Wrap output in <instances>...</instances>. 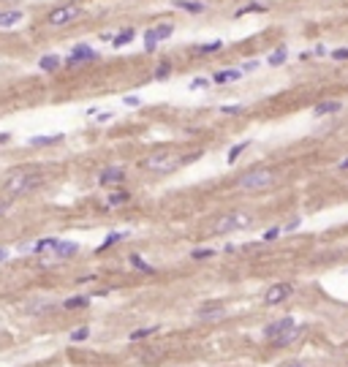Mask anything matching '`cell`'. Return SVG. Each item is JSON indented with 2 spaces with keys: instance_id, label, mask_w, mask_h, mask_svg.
<instances>
[{
  "instance_id": "6da1fadb",
  "label": "cell",
  "mask_w": 348,
  "mask_h": 367,
  "mask_svg": "<svg viewBox=\"0 0 348 367\" xmlns=\"http://www.w3.org/2000/svg\"><path fill=\"white\" fill-rule=\"evenodd\" d=\"M41 183H44L41 174L14 172L8 180H5V193H8V196H25V193H33V190H36Z\"/></svg>"
},
{
  "instance_id": "7a4b0ae2",
  "label": "cell",
  "mask_w": 348,
  "mask_h": 367,
  "mask_svg": "<svg viewBox=\"0 0 348 367\" xmlns=\"http://www.w3.org/2000/svg\"><path fill=\"white\" fill-rule=\"evenodd\" d=\"M275 180L277 177L272 169H253V172H245L237 180V188L240 190H266Z\"/></svg>"
},
{
  "instance_id": "3957f363",
  "label": "cell",
  "mask_w": 348,
  "mask_h": 367,
  "mask_svg": "<svg viewBox=\"0 0 348 367\" xmlns=\"http://www.w3.org/2000/svg\"><path fill=\"white\" fill-rule=\"evenodd\" d=\"M253 223V215L248 212H229V215H220L212 226L215 234H231V231H240V229H248Z\"/></svg>"
},
{
  "instance_id": "277c9868",
  "label": "cell",
  "mask_w": 348,
  "mask_h": 367,
  "mask_svg": "<svg viewBox=\"0 0 348 367\" xmlns=\"http://www.w3.org/2000/svg\"><path fill=\"white\" fill-rule=\"evenodd\" d=\"M182 163V158H179L177 153H155L153 158H147L144 161V166L150 169V172H158V174H169V172H174V169Z\"/></svg>"
},
{
  "instance_id": "5b68a950",
  "label": "cell",
  "mask_w": 348,
  "mask_h": 367,
  "mask_svg": "<svg viewBox=\"0 0 348 367\" xmlns=\"http://www.w3.org/2000/svg\"><path fill=\"white\" fill-rule=\"evenodd\" d=\"M79 16H82V5L68 3V5H63V8L52 11V14H49V25H68V22L79 19Z\"/></svg>"
},
{
  "instance_id": "8992f818",
  "label": "cell",
  "mask_w": 348,
  "mask_h": 367,
  "mask_svg": "<svg viewBox=\"0 0 348 367\" xmlns=\"http://www.w3.org/2000/svg\"><path fill=\"white\" fill-rule=\"evenodd\" d=\"M291 291H294V285L291 283H275V285H269L266 288V294H264V305H280V302H286L288 296H291Z\"/></svg>"
},
{
  "instance_id": "52a82bcc",
  "label": "cell",
  "mask_w": 348,
  "mask_h": 367,
  "mask_svg": "<svg viewBox=\"0 0 348 367\" xmlns=\"http://www.w3.org/2000/svg\"><path fill=\"white\" fill-rule=\"evenodd\" d=\"M294 324H297V321H294L291 316H286V318H277V321H272V324L264 329V337H266V340H277V337H280V335H286V332L291 329Z\"/></svg>"
},
{
  "instance_id": "ba28073f",
  "label": "cell",
  "mask_w": 348,
  "mask_h": 367,
  "mask_svg": "<svg viewBox=\"0 0 348 367\" xmlns=\"http://www.w3.org/2000/svg\"><path fill=\"white\" fill-rule=\"evenodd\" d=\"M172 33H174L172 25H158V27H153V30L144 33V41H147L144 46H147V49H155V44H158L161 38H169Z\"/></svg>"
},
{
  "instance_id": "9c48e42d",
  "label": "cell",
  "mask_w": 348,
  "mask_h": 367,
  "mask_svg": "<svg viewBox=\"0 0 348 367\" xmlns=\"http://www.w3.org/2000/svg\"><path fill=\"white\" fill-rule=\"evenodd\" d=\"M220 316H226V307L218 305V302H207L204 307L196 310V318H201V321H212V318H220Z\"/></svg>"
},
{
  "instance_id": "30bf717a",
  "label": "cell",
  "mask_w": 348,
  "mask_h": 367,
  "mask_svg": "<svg viewBox=\"0 0 348 367\" xmlns=\"http://www.w3.org/2000/svg\"><path fill=\"white\" fill-rule=\"evenodd\" d=\"M123 180H125V169L112 166V169H103L101 177H98V183L101 185H117V183H123Z\"/></svg>"
},
{
  "instance_id": "8fae6325",
  "label": "cell",
  "mask_w": 348,
  "mask_h": 367,
  "mask_svg": "<svg viewBox=\"0 0 348 367\" xmlns=\"http://www.w3.org/2000/svg\"><path fill=\"white\" fill-rule=\"evenodd\" d=\"M340 109H343V103L340 101H321L313 106V117H324V114H338Z\"/></svg>"
},
{
  "instance_id": "7c38bea8",
  "label": "cell",
  "mask_w": 348,
  "mask_h": 367,
  "mask_svg": "<svg viewBox=\"0 0 348 367\" xmlns=\"http://www.w3.org/2000/svg\"><path fill=\"white\" fill-rule=\"evenodd\" d=\"M302 332H305V324H294L291 329L286 332V335H280L277 340H272V343H275V346H280V348H283V346H291L294 340H299V335H302Z\"/></svg>"
},
{
  "instance_id": "4fadbf2b",
  "label": "cell",
  "mask_w": 348,
  "mask_h": 367,
  "mask_svg": "<svg viewBox=\"0 0 348 367\" xmlns=\"http://www.w3.org/2000/svg\"><path fill=\"white\" fill-rule=\"evenodd\" d=\"M92 57H95V52H92L90 46H77V49H74V55L68 57V66H77L79 60H92Z\"/></svg>"
},
{
  "instance_id": "5bb4252c",
  "label": "cell",
  "mask_w": 348,
  "mask_h": 367,
  "mask_svg": "<svg viewBox=\"0 0 348 367\" xmlns=\"http://www.w3.org/2000/svg\"><path fill=\"white\" fill-rule=\"evenodd\" d=\"M22 19V11H0V27H14Z\"/></svg>"
},
{
  "instance_id": "9a60e30c",
  "label": "cell",
  "mask_w": 348,
  "mask_h": 367,
  "mask_svg": "<svg viewBox=\"0 0 348 367\" xmlns=\"http://www.w3.org/2000/svg\"><path fill=\"white\" fill-rule=\"evenodd\" d=\"M286 57H288V49L286 46H277L275 52H269V57H266V63H269V66H283V63H286Z\"/></svg>"
},
{
  "instance_id": "2e32d148",
  "label": "cell",
  "mask_w": 348,
  "mask_h": 367,
  "mask_svg": "<svg viewBox=\"0 0 348 367\" xmlns=\"http://www.w3.org/2000/svg\"><path fill=\"white\" fill-rule=\"evenodd\" d=\"M240 77H242V71H237V68H231V71H218V74H215V79H212V82H215V85H226V82H237Z\"/></svg>"
},
{
  "instance_id": "e0dca14e",
  "label": "cell",
  "mask_w": 348,
  "mask_h": 367,
  "mask_svg": "<svg viewBox=\"0 0 348 367\" xmlns=\"http://www.w3.org/2000/svg\"><path fill=\"white\" fill-rule=\"evenodd\" d=\"M172 5H177V8H185V11H190V14H199V11H204V5L196 3V0H172Z\"/></svg>"
},
{
  "instance_id": "ac0fdd59",
  "label": "cell",
  "mask_w": 348,
  "mask_h": 367,
  "mask_svg": "<svg viewBox=\"0 0 348 367\" xmlns=\"http://www.w3.org/2000/svg\"><path fill=\"white\" fill-rule=\"evenodd\" d=\"M87 305H90V299H87V296H71V299L63 302V307H66V310H79V307H87Z\"/></svg>"
},
{
  "instance_id": "d6986e66",
  "label": "cell",
  "mask_w": 348,
  "mask_h": 367,
  "mask_svg": "<svg viewBox=\"0 0 348 367\" xmlns=\"http://www.w3.org/2000/svg\"><path fill=\"white\" fill-rule=\"evenodd\" d=\"M77 250H79L77 242H60V240H57V245H55L57 256H71V253H77Z\"/></svg>"
},
{
  "instance_id": "ffe728a7",
  "label": "cell",
  "mask_w": 348,
  "mask_h": 367,
  "mask_svg": "<svg viewBox=\"0 0 348 367\" xmlns=\"http://www.w3.org/2000/svg\"><path fill=\"white\" fill-rule=\"evenodd\" d=\"M38 66H41L44 71H55V68L60 66V57L57 55H44L41 60H38Z\"/></svg>"
},
{
  "instance_id": "44dd1931",
  "label": "cell",
  "mask_w": 348,
  "mask_h": 367,
  "mask_svg": "<svg viewBox=\"0 0 348 367\" xmlns=\"http://www.w3.org/2000/svg\"><path fill=\"white\" fill-rule=\"evenodd\" d=\"M248 147H251V142H240V144H234V147L229 150V155H226V161H229V163H234V161L240 158L242 153H245Z\"/></svg>"
},
{
  "instance_id": "7402d4cb",
  "label": "cell",
  "mask_w": 348,
  "mask_h": 367,
  "mask_svg": "<svg viewBox=\"0 0 348 367\" xmlns=\"http://www.w3.org/2000/svg\"><path fill=\"white\" fill-rule=\"evenodd\" d=\"M125 201H131L128 190H117V193L109 196V207H120V204H125Z\"/></svg>"
},
{
  "instance_id": "603a6c76",
  "label": "cell",
  "mask_w": 348,
  "mask_h": 367,
  "mask_svg": "<svg viewBox=\"0 0 348 367\" xmlns=\"http://www.w3.org/2000/svg\"><path fill=\"white\" fill-rule=\"evenodd\" d=\"M158 332V326H142V329H133L131 332V340H142V337H150V335H155Z\"/></svg>"
},
{
  "instance_id": "cb8c5ba5",
  "label": "cell",
  "mask_w": 348,
  "mask_h": 367,
  "mask_svg": "<svg viewBox=\"0 0 348 367\" xmlns=\"http://www.w3.org/2000/svg\"><path fill=\"white\" fill-rule=\"evenodd\" d=\"M55 245H57V240H55V237H46V240H38V242H33V250H38V253H44V250H55Z\"/></svg>"
},
{
  "instance_id": "d4e9b609",
  "label": "cell",
  "mask_w": 348,
  "mask_h": 367,
  "mask_svg": "<svg viewBox=\"0 0 348 367\" xmlns=\"http://www.w3.org/2000/svg\"><path fill=\"white\" fill-rule=\"evenodd\" d=\"M131 41H133V27H128V30H123V33H117L112 44H114V46H125V44H131Z\"/></svg>"
},
{
  "instance_id": "484cf974",
  "label": "cell",
  "mask_w": 348,
  "mask_h": 367,
  "mask_svg": "<svg viewBox=\"0 0 348 367\" xmlns=\"http://www.w3.org/2000/svg\"><path fill=\"white\" fill-rule=\"evenodd\" d=\"M60 139H63L60 133H55V136H33L30 144H36V147H38V144H57Z\"/></svg>"
},
{
  "instance_id": "4316f807",
  "label": "cell",
  "mask_w": 348,
  "mask_h": 367,
  "mask_svg": "<svg viewBox=\"0 0 348 367\" xmlns=\"http://www.w3.org/2000/svg\"><path fill=\"white\" fill-rule=\"evenodd\" d=\"M87 337H90V326H79V329L71 332V340L74 343H82V340H87Z\"/></svg>"
},
{
  "instance_id": "83f0119b",
  "label": "cell",
  "mask_w": 348,
  "mask_h": 367,
  "mask_svg": "<svg viewBox=\"0 0 348 367\" xmlns=\"http://www.w3.org/2000/svg\"><path fill=\"white\" fill-rule=\"evenodd\" d=\"M131 264L136 267V270H142V272H153V267H150L147 261L142 259V256H131Z\"/></svg>"
},
{
  "instance_id": "f1b7e54d",
  "label": "cell",
  "mask_w": 348,
  "mask_h": 367,
  "mask_svg": "<svg viewBox=\"0 0 348 367\" xmlns=\"http://www.w3.org/2000/svg\"><path fill=\"white\" fill-rule=\"evenodd\" d=\"M212 256H215V250H212V248H199V250H193V259H199V261L212 259Z\"/></svg>"
},
{
  "instance_id": "f546056e",
  "label": "cell",
  "mask_w": 348,
  "mask_h": 367,
  "mask_svg": "<svg viewBox=\"0 0 348 367\" xmlns=\"http://www.w3.org/2000/svg\"><path fill=\"white\" fill-rule=\"evenodd\" d=\"M190 87H193V90H204V87H210V79H204V77H196L193 82H190Z\"/></svg>"
},
{
  "instance_id": "4dcf8cb0",
  "label": "cell",
  "mask_w": 348,
  "mask_h": 367,
  "mask_svg": "<svg viewBox=\"0 0 348 367\" xmlns=\"http://www.w3.org/2000/svg\"><path fill=\"white\" fill-rule=\"evenodd\" d=\"M123 237H125V234H120V231H117V234H109V237H106V242H103V245H101V250H106V248H109V245H114V242H120V240H123Z\"/></svg>"
},
{
  "instance_id": "1f68e13d",
  "label": "cell",
  "mask_w": 348,
  "mask_h": 367,
  "mask_svg": "<svg viewBox=\"0 0 348 367\" xmlns=\"http://www.w3.org/2000/svg\"><path fill=\"white\" fill-rule=\"evenodd\" d=\"M218 49H223V41H212L207 46H199V52H218Z\"/></svg>"
},
{
  "instance_id": "d6a6232c",
  "label": "cell",
  "mask_w": 348,
  "mask_h": 367,
  "mask_svg": "<svg viewBox=\"0 0 348 367\" xmlns=\"http://www.w3.org/2000/svg\"><path fill=\"white\" fill-rule=\"evenodd\" d=\"M169 74H172V66L164 63V66H158V71H155V79H164V77H169Z\"/></svg>"
},
{
  "instance_id": "836d02e7",
  "label": "cell",
  "mask_w": 348,
  "mask_h": 367,
  "mask_svg": "<svg viewBox=\"0 0 348 367\" xmlns=\"http://www.w3.org/2000/svg\"><path fill=\"white\" fill-rule=\"evenodd\" d=\"M251 11H264V5H259V3H251V5H245V8H240V11H237V16H242V14H251Z\"/></svg>"
},
{
  "instance_id": "e575fe53",
  "label": "cell",
  "mask_w": 348,
  "mask_h": 367,
  "mask_svg": "<svg viewBox=\"0 0 348 367\" xmlns=\"http://www.w3.org/2000/svg\"><path fill=\"white\" fill-rule=\"evenodd\" d=\"M220 112H223V114H242V112H245V106H237V103H234V106H220Z\"/></svg>"
},
{
  "instance_id": "d590c367",
  "label": "cell",
  "mask_w": 348,
  "mask_h": 367,
  "mask_svg": "<svg viewBox=\"0 0 348 367\" xmlns=\"http://www.w3.org/2000/svg\"><path fill=\"white\" fill-rule=\"evenodd\" d=\"M299 223H302V220H299V218H291V220H288L286 226H283V231H294V229H299Z\"/></svg>"
},
{
  "instance_id": "8d00e7d4",
  "label": "cell",
  "mask_w": 348,
  "mask_h": 367,
  "mask_svg": "<svg viewBox=\"0 0 348 367\" xmlns=\"http://www.w3.org/2000/svg\"><path fill=\"white\" fill-rule=\"evenodd\" d=\"M277 234H280V229H269L264 234V242H272V240H277Z\"/></svg>"
},
{
  "instance_id": "74e56055",
  "label": "cell",
  "mask_w": 348,
  "mask_h": 367,
  "mask_svg": "<svg viewBox=\"0 0 348 367\" xmlns=\"http://www.w3.org/2000/svg\"><path fill=\"white\" fill-rule=\"evenodd\" d=\"M332 57H335V60H348V49H335Z\"/></svg>"
},
{
  "instance_id": "f35d334b",
  "label": "cell",
  "mask_w": 348,
  "mask_h": 367,
  "mask_svg": "<svg viewBox=\"0 0 348 367\" xmlns=\"http://www.w3.org/2000/svg\"><path fill=\"white\" fill-rule=\"evenodd\" d=\"M259 68V60H248L245 66H242V71H256Z\"/></svg>"
},
{
  "instance_id": "ab89813d",
  "label": "cell",
  "mask_w": 348,
  "mask_h": 367,
  "mask_svg": "<svg viewBox=\"0 0 348 367\" xmlns=\"http://www.w3.org/2000/svg\"><path fill=\"white\" fill-rule=\"evenodd\" d=\"M125 103H128V106H139V98L136 95H128V98H125Z\"/></svg>"
},
{
  "instance_id": "60d3db41",
  "label": "cell",
  "mask_w": 348,
  "mask_h": 367,
  "mask_svg": "<svg viewBox=\"0 0 348 367\" xmlns=\"http://www.w3.org/2000/svg\"><path fill=\"white\" fill-rule=\"evenodd\" d=\"M338 169H340V172H346V169H348V158H346V161H340V163H338Z\"/></svg>"
},
{
  "instance_id": "b9f144b4",
  "label": "cell",
  "mask_w": 348,
  "mask_h": 367,
  "mask_svg": "<svg viewBox=\"0 0 348 367\" xmlns=\"http://www.w3.org/2000/svg\"><path fill=\"white\" fill-rule=\"evenodd\" d=\"M5 259H8V250H5V248H0V261H5Z\"/></svg>"
},
{
  "instance_id": "7bdbcfd3",
  "label": "cell",
  "mask_w": 348,
  "mask_h": 367,
  "mask_svg": "<svg viewBox=\"0 0 348 367\" xmlns=\"http://www.w3.org/2000/svg\"><path fill=\"white\" fill-rule=\"evenodd\" d=\"M283 367H305L302 362H288V365H283Z\"/></svg>"
}]
</instances>
